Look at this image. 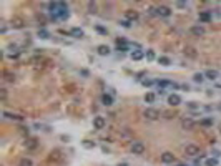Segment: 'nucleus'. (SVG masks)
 Segmentation results:
<instances>
[{"label": "nucleus", "instance_id": "5", "mask_svg": "<svg viewBox=\"0 0 221 166\" xmlns=\"http://www.w3.org/2000/svg\"><path fill=\"white\" fill-rule=\"evenodd\" d=\"M190 33L191 35H195V37H203L205 35V28H203L201 25H193L190 28Z\"/></svg>", "mask_w": 221, "mask_h": 166}, {"label": "nucleus", "instance_id": "32", "mask_svg": "<svg viewBox=\"0 0 221 166\" xmlns=\"http://www.w3.org/2000/svg\"><path fill=\"white\" fill-rule=\"evenodd\" d=\"M88 7H90V12H92V13H95V12H97V5H95V4H92V2H90V4H88Z\"/></svg>", "mask_w": 221, "mask_h": 166}, {"label": "nucleus", "instance_id": "34", "mask_svg": "<svg viewBox=\"0 0 221 166\" xmlns=\"http://www.w3.org/2000/svg\"><path fill=\"white\" fill-rule=\"evenodd\" d=\"M176 7H180V8H185V7H186V2H178V4H176Z\"/></svg>", "mask_w": 221, "mask_h": 166}, {"label": "nucleus", "instance_id": "38", "mask_svg": "<svg viewBox=\"0 0 221 166\" xmlns=\"http://www.w3.org/2000/svg\"><path fill=\"white\" fill-rule=\"evenodd\" d=\"M118 166H128V163H120Z\"/></svg>", "mask_w": 221, "mask_h": 166}, {"label": "nucleus", "instance_id": "15", "mask_svg": "<svg viewBox=\"0 0 221 166\" xmlns=\"http://www.w3.org/2000/svg\"><path fill=\"white\" fill-rule=\"evenodd\" d=\"M156 85L160 87V90H163L165 87H173V83L168 82V80H160V82H156Z\"/></svg>", "mask_w": 221, "mask_h": 166}, {"label": "nucleus", "instance_id": "24", "mask_svg": "<svg viewBox=\"0 0 221 166\" xmlns=\"http://www.w3.org/2000/svg\"><path fill=\"white\" fill-rule=\"evenodd\" d=\"M12 25L15 27V28H22V27H23V22H22L20 18H15V20L12 22Z\"/></svg>", "mask_w": 221, "mask_h": 166}, {"label": "nucleus", "instance_id": "2", "mask_svg": "<svg viewBox=\"0 0 221 166\" xmlns=\"http://www.w3.org/2000/svg\"><path fill=\"white\" fill-rule=\"evenodd\" d=\"M131 153H133V155H143L145 143H141V141H133V143H131Z\"/></svg>", "mask_w": 221, "mask_h": 166}, {"label": "nucleus", "instance_id": "7", "mask_svg": "<svg viewBox=\"0 0 221 166\" xmlns=\"http://www.w3.org/2000/svg\"><path fill=\"white\" fill-rule=\"evenodd\" d=\"M168 103H170L171 106H178V105L181 103V96L176 93H171L170 96H168Z\"/></svg>", "mask_w": 221, "mask_h": 166}, {"label": "nucleus", "instance_id": "6", "mask_svg": "<svg viewBox=\"0 0 221 166\" xmlns=\"http://www.w3.org/2000/svg\"><path fill=\"white\" fill-rule=\"evenodd\" d=\"M181 126H183V130H193L196 126V121L191 118H185L183 121H181Z\"/></svg>", "mask_w": 221, "mask_h": 166}, {"label": "nucleus", "instance_id": "29", "mask_svg": "<svg viewBox=\"0 0 221 166\" xmlns=\"http://www.w3.org/2000/svg\"><path fill=\"white\" fill-rule=\"evenodd\" d=\"M38 35H40L42 38H48V37H50V33H48L47 30H38Z\"/></svg>", "mask_w": 221, "mask_h": 166}, {"label": "nucleus", "instance_id": "21", "mask_svg": "<svg viewBox=\"0 0 221 166\" xmlns=\"http://www.w3.org/2000/svg\"><path fill=\"white\" fill-rule=\"evenodd\" d=\"M18 166H32V160L30 158H22L20 163H18Z\"/></svg>", "mask_w": 221, "mask_h": 166}, {"label": "nucleus", "instance_id": "25", "mask_svg": "<svg viewBox=\"0 0 221 166\" xmlns=\"http://www.w3.org/2000/svg\"><path fill=\"white\" fill-rule=\"evenodd\" d=\"M126 17H128V20H136V18H138V13H136V12H126Z\"/></svg>", "mask_w": 221, "mask_h": 166}, {"label": "nucleus", "instance_id": "35", "mask_svg": "<svg viewBox=\"0 0 221 166\" xmlns=\"http://www.w3.org/2000/svg\"><path fill=\"white\" fill-rule=\"evenodd\" d=\"M118 50H121V52H126V50H128V47H126V45H118Z\"/></svg>", "mask_w": 221, "mask_h": 166}, {"label": "nucleus", "instance_id": "20", "mask_svg": "<svg viewBox=\"0 0 221 166\" xmlns=\"http://www.w3.org/2000/svg\"><path fill=\"white\" fill-rule=\"evenodd\" d=\"M193 80H195L196 83H201L205 80V75H203V73H195V75H193Z\"/></svg>", "mask_w": 221, "mask_h": 166}, {"label": "nucleus", "instance_id": "28", "mask_svg": "<svg viewBox=\"0 0 221 166\" xmlns=\"http://www.w3.org/2000/svg\"><path fill=\"white\" fill-rule=\"evenodd\" d=\"M35 143H37V140H28V141H25V146H28V148H35Z\"/></svg>", "mask_w": 221, "mask_h": 166}, {"label": "nucleus", "instance_id": "37", "mask_svg": "<svg viewBox=\"0 0 221 166\" xmlns=\"http://www.w3.org/2000/svg\"><path fill=\"white\" fill-rule=\"evenodd\" d=\"M7 98V91L5 90H2V100H5Z\"/></svg>", "mask_w": 221, "mask_h": 166}, {"label": "nucleus", "instance_id": "16", "mask_svg": "<svg viewBox=\"0 0 221 166\" xmlns=\"http://www.w3.org/2000/svg\"><path fill=\"white\" fill-rule=\"evenodd\" d=\"M131 58H133V60H136V62H138V60H141V58H143V52H141V50H135V52L131 53Z\"/></svg>", "mask_w": 221, "mask_h": 166}, {"label": "nucleus", "instance_id": "14", "mask_svg": "<svg viewBox=\"0 0 221 166\" xmlns=\"http://www.w3.org/2000/svg\"><path fill=\"white\" fill-rule=\"evenodd\" d=\"M211 20V13L210 12H201L200 13V22H210Z\"/></svg>", "mask_w": 221, "mask_h": 166}, {"label": "nucleus", "instance_id": "13", "mask_svg": "<svg viewBox=\"0 0 221 166\" xmlns=\"http://www.w3.org/2000/svg\"><path fill=\"white\" fill-rule=\"evenodd\" d=\"M70 33H72L75 38H82V37H83V30H82V28H78V27L72 28V30H70Z\"/></svg>", "mask_w": 221, "mask_h": 166}, {"label": "nucleus", "instance_id": "23", "mask_svg": "<svg viewBox=\"0 0 221 166\" xmlns=\"http://www.w3.org/2000/svg\"><path fill=\"white\" fill-rule=\"evenodd\" d=\"M83 146H85V148H87V150H92V148H95V143H93V141H90V140H85L83 141Z\"/></svg>", "mask_w": 221, "mask_h": 166}, {"label": "nucleus", "instance_id": "12", "mask_svg": "<svg viewBox=\"0 0 221 166\" xmlns=\"http://www.w3.org/2000/svg\"><path fill=\"white\" fill-rule=\"evenodd\" d=\"M97 52H98V55L105 57V55H108V53H110V48H108L107 45H100V47L97 48Z\"/></svg>", "mask_w": 221, "mask_h": 166}, {"label": "nucleus", "instance_id": "26", "mask_svg": "<svg viewBox=\"0 0 221 166\" xmlns=\"http://www.w3.org/2000/svg\"><path fill=\"white\" fill-rule=\"evenodd\" d=\"M188 108L190 110H198L200 108V105L196 103V101H190V103H188Z\"/></svg>", "mask_w": 221, "mask_h": 166}, {"label": "nucleus", "instance_id": "22", "mask_svg": "<svg viewBox=\"0 0 221 166\" xmlns=\"http://www.w3.org/2000/svg\"><path fill=\"white\" fill-rule=\"evenodd\" d=\"M185 55H188V57H196V52H195V48H191V47H186V48H185Z\"/></svg>", "mask_w": 221, "mask_h": 166}, {"label": "nucleus", "instance_id": "19", "mask_svg": "<svg viewBox=\"0 0 221 166\" xmlns=\"http://www.w3.org/2000/svg\"><path fill=\"white\" fill-rule=\"evenodd\" d=\"M205 165L206 166H218V158H208Z\"/></svg>", "mask_w": 221, "mask_h": 166}, {"label": "nucleus", "instance_id": "36", "mask_svg": "<svg viewBox=\"0 0 221 166\" xmlns=\"http://www.w3.org/2000/svg\"><path fill=\"white\" fill-rule=\"evenodd\" d=\"M97 30L100 32V33H107V30H105V28H103V27H97Z\"/></svg>", "mask_w": 221, "mask_h": 166}, {"label": "nucleus", "instance_id": "11", "mask_svg": "<svg viewBox=\"0 0 221 166\" xmlns=\"http://www.w3.org/2000/svg\"><path fill=\"white\" fill-rule=\"evenodd\" d=\"M218 77H220L218 70H208V72L205 73V78H208V80H216Z\"/></svg>", "mask_w": 221, "mask_h": 166}, {"label": "nucleus", "instance_id": "17", "mask_svg": "<svg viewBox=\"0 0 221 166\" xmlns=\"http://www.w3.org/2000/svg\"><path fill=\"white\" fill-rule=\"evenodd\" d=\"M158 63H160V65H163V67H168V65L171 63V60L168 57H160L158 58Z\"/></svg>", "mask_w": 221, "mask_h": 166}, {"label": "nucleus", "instance_id": "18", "mask_svg": "<svg viewBox=\"0 0 221 166\" xmlns=\"http://www.w3.org/2000/svg\"><path fill=\"white\" fill-rule=\"evenodd\" d=\"M155 98H156V96H155V93H151V91L145 95V101H146V103H153Z\"/></svg>", "mask_w": 221, "mask_h": 166}, {"label": "nucleus", "instance_id": "3", "mask_svg": "<svg viewBox=\"0 0 221 166\" xmlns=\"http://www.w3.org/2000/svg\"><path fill=\"white\" fill-rule=\"evenodd\" d=\"M105 124H107V120L103 118V116H95V118H93V128H95V130H103Z\"/></svg>", "mask_w": 221, "mask_h": 166}, {"label": "nucleus", "instance_id": "4", "mask_svg": "<svg viewBox=\"0 0 221 166\" xmlns=\"http://www.w3.org/2000/svg\"><path fill=\"white\" fill-rule=\"evenodd\" d=\"M185 153H186V156H196V155H200V148L196 145H186Z\"/></svg>", "mask_w": 221, "mask_h": 166}, {"label": "nucleus", "instance_id": "1", "mask_svg": "<svg viewBox=\"0 0 221 166\" xmlns=\"http://www.w3.org/2000/svg\"><path fill=\"white\" fill-rule=\"evenodd\" d=\"M143 116L146 120H150V121H155V120H158L160 113H158V110H155V108H146L143 111Z\"/></svg>", "mask_w": 221, "mask_h": 166}, {"label": "nucleus", "instance_id": "31", "mask_svg": "<svg viewBox=\"0 0 221 166\" xmlns=\"http://www.w3.org/2000/svg\"><path fill=\"white\" fill-rule=\"evenodd\" d=\"M146 58H148V60H153V58H155V52H153V50H148V52H146Z\"/></svg>", "mask_w": 221, "mask_h": 166}, {"label": "nucleus", "instance_id": "9", "mask_svg": "<svg viewBox=\"0 0 221 166\" xmlns=\"http://www.w3.org/2000/svg\"><path fill=\"white\" fill-rule=\"evenodd\" d=\"M161 161H163V163H173V161H175V156H173V153H170V151H165L163 155H161Z\"/></svg>", "mask_w": 221, "mask_h": 166}, {"label": "nucleus", "instance_id": "8", "mask_svg": "<svg viewBox=\"0 0 221 166\" xmlns=\"http://www.w3.org/2000/svg\"><path fill=\"white\" fill-rule=\"evenodd\" d=\"M156 13H158V15H161V17H170V15H171V8H170V7L161 5V7H158V8H156Z\"/></svg>", "mask_w": 221, "mask_h": 166}, {"label": "nucleus", "instance_id": "27", "mask_svg": "<svg viewBox=\"0 0 221 166\" xmlns=\"http://www.w3.org/2000/svg\"><path fill=\"white\" fill-rule=\"evenodd\" d=\"M201 124H203V126H211V124H213V120H211V118H205L203 121H201Z\"/></svg>", "mask_w": 221, "mask_h": 166}, {"label": "nucleus", "instance_id": "33", "mask_svg": "<svg viewBox=\"0 0 221 166\" xmlns=\"http://www.w3.org/2000/svg\"><path fill=\"white\" fill-rule=\"evenodd\" d=\"M143 85H145V87H151L153 82H151V80H143Z\"/></svg>", "mask_w": 221, "mask_h": 166}, {"label": "nucleus", "instance_id": "10", "mask_svg": "<svg viewBox=\"0 0 221 166\" xmlns=\"http://www.w3.org/2000/svg\"><path fill=\"white\" fill-rule=\"evenodd\" d=\"M102 103L105 105V106H112V105H113V96H112V95L103 93L102 95Z\"/></svg>", "mask_w": 221, "mask_h": 166}, {"label": "nucleus", "instance_id": "30", "mask_svg": "<svg viewBox=\"0 0 221 166\" xmlns=\"http://www.w3.org/2000/svg\"><path fill=\"white\" fill-rule=\"evenodd\" d=\"M120 23H121L123 28H130V27H131V22H130V20H121Z\"/></svg>", "mask_w": 221, "mask_h": 166}]
</instances>
